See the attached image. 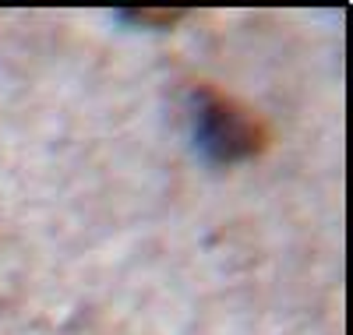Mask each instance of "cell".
<instances>
[{"label":"cell","mask_w":353,"mask_h":335,"mask_svg":"<svg viewBox=\"0 0 353 335\" xmlns=\"http://www.w3.org/2000/svg\"><path fill=\"white\" fill-rule=\"evenodd\" d=\"M201 131H205V145L223 159L251 156L265 145V128L258 120L216 92L201 96Z\"/></svg>","instance_id":"obj_1"}]
</instances>
